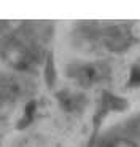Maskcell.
I'll list each match as a JSON object with an SVG mask.
<instances>
[{
	"label": "cell",
	"mask_w": 140,
	"mask_h": 147,
	"mask_svg": "<svg viewBox=\"0 0 140 147\" xmlns=\"http://www.w3.org/2000/svg\"><path fill=\"white\" fill-rule=\"evenodd\" d=\"M29 37H13L7 42L3 51V59L13 69L21 72H32L41 59L46 58L40 47L33 40H27Z\"/></svg>",
	"instance_id": "obj_1"
},
{
	"label": "cell",
	"mask_w": 140,
	"mask_h": 147,
	"mask_svg": "<svg viewBox=\"0 0 140 147\" xmlns=\"http://www.w3.org/2000/svg\"><path fill=\"white\" fill-rule=\"evenodd\" d=\"M110 147H135V144L129 139H118V141H115Z\"/></svg>",
	"instance_id": "obj_8"
},
{
	"label": "cell",
	"mask_w": 140,
	"mask_h": 147,
	"mask_svg": "<svg viewBox=\"0 0 140 147\" xmlns=\"http://www.w3.org/2000/svg\"><path fill=\"white\" fill-rule=\"evenodd\" d=\"M45 80L48 83V86H53L56 82V69H54V58L53 53L48 51L46 58H45Z\"/></svg>",
	"instance_id": "obj_7"
},
{
	"label": "cell",
	"mask_w": 140,
	"mask_h": 147,
	"mask_svg": "<svg viewBox=\"0 0 140 147\" xmlns=\"http://www.w3.org/2000/svg\"><path fill=\"white\" fill-rule=\"evenodd\" d=\"M100 42L111 53H126L135 43V35L127 24H111L100 32Z\"/></svg>",
	"instance_id": "obj_3"
},
{
	"label": "cell",
	"mask_w": 140,
	"mask_h": 147,
	"mask_svg": "<svg viewBox=\"0 0 140 147\" xmlns=\"http://www.w3.org/2000/svg\"><path fill=\"white\" fill-rule=\"evenodd\" d=\"M67 74H69V78H72L81 88H91L110 78L111 67L105 61L73 63L69 66Z\"/></svg>",
	"instance_id": "obj_2"
},
{
	"label": "cell",
	"mask_w": 140,
	"mask_h": 147,
	"mask_svg": "<svg viewBox=\"0 0 140 147\" xmlns=\"http://www.w3.org/2000/svg\"><path fill=\"white\" fill-rule=\"evenodd\" d=\"M131 83H135V85H139L140 83V72L139 70H135V74H132V77H131Z\"/></svg>",
	"instance_id": "obj_9"
},
{
	"label": "cell",
	"mask_w": 140,
	"mask_h": 147,
	"mask_svg": "<svg viewBox=\"0 0 140 147\" xmlns=\"http://www.w3.org/2000/svg\"><path fill=\"white\" fill-rule=\"evenodd\" d=\"M56 98H57V101H59L61 107H62L65 112H70V114L80 112L86 104L85 94L77 93V91H70V90H67V88L61 90V91L56 94Z\"/></svg>",
	"instance_id": "obj_5"
},
{
	"label": "cell",
	"mask_w": 140,
	"mask_h": 147,
	"mask_svg": "<svg viewBox=\"0 0 140 147\" xmlns=\"http://www.w3.org/2000/svg\"><path fill=\"white\" fill-rule=\"evenodd\" d=\"M29 91L27 82L18 75H0V96L5 99H16Z\"/></svg>",
	"instance_id": "obj_4"
},
{
	"label": "cell",
	"mask_w": 140,
	"mask_h": 147,
	"mask_svg": "<svg viewBox=\"0 0 140 147\" xmlns=\"http://www.w3.org/2000/svg\"><path fill=\"white\" fill-rule=\"evenodd\" d=\"M35 114H37V102L35 101H29L24 107V114H22L21 120L18 121V125H16V129H24L30 125L35 118Z\"/></svg>",
	"instance_id": "obj_6"
}]
</instances>
